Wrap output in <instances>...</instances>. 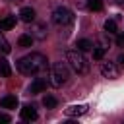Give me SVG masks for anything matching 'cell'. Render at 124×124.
I'll return each mask as SVG.
<instances>
[{"label": "cell", "instance_id": "6da1fadb", "mask_svg": "<svg viewBox=\"0 0 124 124\" xmlns=\"http://www.w3.org/2000/svg\"><path fill=\"white\" fill-rule=\"evenodd\" d=\"M46 66H48V60H46V56L41 54V52H31V54H27V56H23V58L17 60V70H19L23 76L41 74V72L46 70Z\"/></svg>", "mask_w": 124, "mask_h": 124}, {"label": "cell", "instance_id": "7a4b0ae2", "mask_svg": "<svg viewBox=\"0 0 124 124\" xmlns=\"http://www.w3.org/2000/svg\"><path fill=\"white\" fill-rule=\"evenodd\" d=\"M70 78V68L66 62H54L50 68V85L62 87Z\"/></svg>", "mask_w": 124, "mask_h": 124}, {"label": "cell", "instance_id": "3957f363", "mask_svg": "<svg viewBox=\"0 0 124 124\" xmlns=\"http://www.w3.org/2000/svg\"><path fill=\"white\" fill-rule=\"evenodd\" d=\"M66 62H68V66L76 72V74H85L87 72V60H85V56H83V52L81 50H68L66 52Z\"/></svg>", "mask_w": 124, "mask_h": 124}, {"label": "cell", "instance_id": "277c9868", "mask_svg": "<svg viewBox=\"0 0 124 124\" xmlns=\"http://www.w3.org/2000/svg\"><path fill=\"white\" fill-rule=\"evenodd\" d=\"M52 21H54L56 25H70V23L74 21V14H72L68 8L60 6V8H56V10L52 12Z\"/></svg>", "mask_w": 124, "mask_h": 124}, {"label": "cell", "instance_id": "5b68a950", "mask_svg": "<svg viewBox=\"0 0 124 124\" xmlns=\"http://www.w3.org/2000/svg\"><path fill=\"white\" fill-rule=\"evenodd\" d=\"M101 74L105 78H108V79H114V78H118L120 70H118V66L114 62H103L101 64Z\"/></svg>", "mask_w": 124, "mask_h": 124}, {"label": "cell", "instance_id": "8992f818", "mask_svg": "<svg viewBox=\"0 0 124 124\" xmlns=\"http://www.w3.org/2000/svg\"><path fill=\"white\" fill-rule=\"evenodd\" d=\"M46 89V79L45 78H35V81L29 85V93L35 95V93H43Z\"/></svg>", "mask_w": 124, "mask_h": 124}, {"label": "cell", "instance_id": "52a82bcc", "mask_svg": "<svg viewBox=\"0 0 124 124\" xmlns=\"http://www.w3.org/2000/svg\"><path fill=\"white\" fill-rule=\"evenodd\" d=\"M37 110H35V107L33 105H23V108H21V118L23 120H37Z\"/></svg>", "mask_w": 124, "mask_h": 124}, {"label": "cell", "instance_id": "ba28073f", "mask_svg": "<svg viewBox=\"0 0 124 124\" xmlns=\"http://www.w3.org/2000/svg\"><path fill=\"white\" fill-rule=\"evenodd\" d=\"M19 19H21V21H25V23H31V21L35 19V10H33V8H29V6L21 8V12H19Z\"/></svg>", "mask_w": 124, "mask_h": 124}, {"label": "cell", "instance_id": "9c48e42d", "mask_svg": "<svg viewBox=\"0 0 124 124\" xmlns=\"http://www.w3.org/2000/svg\"><path fill=\"white\" fill-rule=\"evenodd\" d=\"M85 112H87V107L85 105H72V107L66 108V114L68 116H81Z\"/></svg>", "mask_w": 124, "mask_h": 124}, {"label": "cell", "instance_id": "30bf717a", "mask_svg": "<svg viewBox=\"0 0 124 124\" xmlns=\"http://www.w3.org/2000/svg\"><path fill=\"white\" fill-rule=\"evenodd\" d=\"M0 105H2L4 108H16V107H17V97H16V95H6V97L0 99Z\"/></svg>", "mask_w": 124, "mask_h": 124}, {"label": "cell", "instance_id": "8fae6325", "mask_svg": "<svg viewBox=\"0 0 124 124\" xmlns=\"http://www.w3.org/2000/svg\"><path fill=\"white\" fill-rule=\"evenodd\" d=\"M16 21H17L16 16H6L4 19H0V29H2V31H8V29L16 27Z\"/></svg>", "mask_w": 124, "mask_h": 124}, {"label": "cell", "instance_id": "7c38bea8", "mask_svg": "<svg viewBox=\"0 0 124 124\" xmlns=\"http://www.w3.org/2000/svg\"><path fill=\"white\" fill-rule=\"evenodd\" d=\"M12 76V68H10V62L0 58V78H10Z\"/></svg>", "mask_w": 124, "mask_h": 124}, {"label": "cell", "instance_id": "4fadbf2b", "mask_svg": "<svg viewBox=\"0 0 124 124\" xmlns=\"http://www.w3.org/2000/svg\"><path fill=\"white\" fill-rule=\"evenodd\" d=\"M33 41H35V37H33V35H19L17 45H19L21 48H27V46H31V45H33Z\"/></svg>", "mask_w": 124, "mask_h": 124}, {"label": "cell", "instance_id": "5bb4252c", "mask_svg": "<svg viewBox=\"0 0 124 124\" xmlns=\"http://www.w3.org/2000/svg\"><path fill=\"white\" fill-rule=\"evenodd\" d=\"M76 46H78V50L87 52V50H91V48H93V43H91L89 39H79V41L76 43Z\"/></svg>", "mask_w": 124, "mask_h": 124}, {"label": "cell", "instance_id": "9a60e30c", "mask_svg": "<svg viewBox=\"0 0 124 124\" xmlns=\"http://www.w3.org/2000/svg\"><path fill=\"white\" fill-rule=\"evenodd\" d=\"M33 31H35V33H33V37H35V39H45V37H46V29H45V25H43V23H37Z\"/></svg>", "mask_w": 124, "mask_h": 124}, {"label": "cell", "instance_id": "2e32d148", "mask_svg": "<svg viewBox=\"0 0 124 124\" xmlns=\"http://www.w3.org/2000/svg\"><path fill=\"white\" fill-rule=\"evenodd\" d=\"M87 8L91 12H101L103 10V0H87Z\"/></svg>", "mask_w": 124, "mask_h": 124}, {"label": "cell", "instance_id": "e0dca14e", "mask_svg": "<svg viewBox=\"0 0 124 124\" xmlns=\"http://www.w3.org/2000/svg\"><path fill=\"white\" fill-rule=\"evenodd\" d=\"M12 50V46H10V43L6 41V37L2 35V29H0V52H4V54H8Z\"/></svg>", "mask_w": 124, "mask_h": 124}, {"label": "cell", "instance_id": "ac0fdd59", "mask_svg": "<svg viewBox=\"0 0 124 124\" xmlns=\"http://www.w3.org/2000/svg\"><path fill=\"white\" fill-rule=\"evenodd\" d=\"M58 105V101L52 97V95H46V97H43V107H46V108H54Z\"/></svg>", "mask_w": 124, "mask_h": 124}, {"label": "cell", "instance_id": "d6986e66", "mask_svg": "<svg viewBox=\"0 0 124 124\" xmlns=\"http://www.w3.org/2000/svg\"><path fill=\"white\" fill-rule=\"evenodd\" d=\"M105 31H107V33H116V31H118L116 21H114V19H107V21H105Z\"/></svg>", "mask_w": 124, "mask_h": 124}, {"label": "cell", "instance_id": "ffe728a7", "mask_svg": "<svg viewBox=\"0 0 124 124\" xmlns=\"http://www.w3.org/2000/svg\"><path fill=\"white\" fill-rule=\"evenodd\" d=\"M103 56H105V46L93 48V58H95V60H103Z\"/></svg>", "mask_w": 124, "mask_h": 124}, {"label": "cell", "instance_id": "44dd1931", "mask_svg": "<svg viewBox=\"0 0 124 124\" xmlns=\"http://www.w3.org/2000/svg\"><path fill=\"white\" fill-rule=\"evenodd\" d=\"M6 122H10V116H8V114H2V112H0V124H6Z\"/></svg>", "mask_w": 124, "mask_h": 124}, {"label": "cell", "instance_id": "7402d4cb", "mask_svg": "<svg viewBox=\"0 0 124 124\" xmlns=\"http://www.w3.org/2000/svg\"><path fill=\"white\" fill-rule=\"evenodd\" d=\"M118 64L124 66V54H118Z\"/></svg>", "mask_w": 124, "mask_h": 124}, {"label": "cell", "instance_id": "603a6c76", "mask_svg": "<svg viewBox=\"0 0 124 124\" xmlns=\"http://www.w3.org/2000/svg\"><path fill=\"white\" fill-rule=\"evenodd\" d=\"M116 43H118L120 46H124V37H118V39H116Z\"/></svg>", "mask_w": 124, "mask_h": 124}, {"label": "cell", "instance_id": "cb8c5ba5", "mask_svg": "<svg viewBox=\"0 0 124 124\" xmlns=\"http://www.w3.org/2000/svg\"><path fill=\"white\" fill-rule=\"evenodd\" d=\"M12 2H16V4H19V2H23V0H12Z\"/></svg>", "mask_w": 124, "mask_h": 124}]
</instances>
